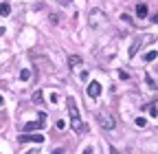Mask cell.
Listing matches in <instances>:
<instances>
[{"label": "cell", "mask_w": 158, "mask_h": 154, "mask_svg": "<svg viewBox=\"0 0 158 154\" xmlns=\"http://www.w3.org/2000/svg\"><path fill=\"white\" fill-rule=\"evenodd\" d=\"M68 112H70V123H72V130L75 132H86V125L81 123V117H79V106L75 101V97H68Z\"/></svg>", "instance_id": "obj_1"}, {"label": "cell", "mask_w": 158, "mask_h": 154, "mask_svg": "<svg viewBox=\"0 0 158 154\" xmlns=\"http://www.w3.org/2000/svg\"><path fill=\"white\" fill-rule=\"evenodd\" d=\"M97 123H99V125H101L103 130H114V125H116V121H114L112 112H108L106 108H101V110H97Z\"/></svg>", "instance_id": "obj_2"}, {"label": "cell", "mask_w": 158, "mask_h": 154, "mask_svg": "<svg viewBox=\"0 0 158 154\" xmlns=\"http://www.w3.org/2000/svg\"><path fill=\"white\" fill-rule=\"evenodd\" d=\"M20 143H44V134H22Z\"/></svg>", "instance_id": "obj_3"}, {"label": "cell", "mask_w": 158, "mask_h": 154, "mask_svg": "<svg viewBox=\"0 0 158 154\" xmlns=\"http://www.w3.org/2000/svg\"><path fill=\"white\" fill-rule=\"evenodd\" d=\"M86 93H88V97L97 99V97L101 95V84H99V81H90V84H88V90H86Z\"/></svg>", "instance_id": "obj_4"}, {"label": "cell", "mask_w": 158, "mask_h": 154, "mask_svg": "<svg viewBox=\"0 0 158 154\" xmlns=\"http://www.w3.org/2000/svg\"><path fill=\"white\" fill-rule=\"evenodd\" d=\"M22 128H24V132H26V134H29V132L40 130V128H42V123H40V121H29V123H24Z\"/></svg>", "instance_id": "obj_5"}, {"label": "cell", "mask_w": 158, "mask_h": 154, "mask_svg": "<svg viewBox=\"0 0 158 154\" xmlns=\"http://www.w3.org/2000/svg\"><path fill=\"white\" fill-rule=\"evenodd\" d=\"M141 44H143V40H141V38H136V40H134V44H132V46H129L127 55H129V57H134V55H136V51L141 49Z\"/></svg>", "instance_id": "obj_6"}, {"label": "cell", "mask_w": 158, "mask_h": 154, "mask_svg": "<svg viewBox=\"0 0 158 154\" xmlns=\"http://www.w3.org/2000/svg\"><path fill=\"white\" fill-rule=\"evenodd\" d=\"M136 15L138 18H147V5L145 2H138L136 5Z\"/></svg>", "instance_id": "obj_7"}, {"label": "cell", "mask_w": 158, "mask_h": 154, "mask_svg": "<svg viewBox=\"0 0 158 154\" xmlns=\"http://www.w3.org/2000/svg\"><path fill=\"white\" fill-rule=\"evenodd\" d=\"M68 64H70V68L81 66V57H79V55H70V57H68Z\"/></svg>", "instance_id": "obj_8"}, {"label": "cell", "mask_w": 158, "mask_h": 154, "mask_svg": "<svg viewBox=\"0 0 158 154\" xmlns=\"http://www.w3.org/2000/svg\"><path fill=\"white\" fill-rule=\"evenodd\" d=\"M11 13V7H9V2H0V15H9Z\"/></svg>", "instance_id": "obj_9"}, {"label": "cell", "mask_w": 158, "mask_h": 154, "mask_svg": "<svg viewBox=\"0 0 158 154\" xmlns=\"http://www.w3.org/2000/svg\"><path fill=\"white\" fill-rule=\"evenodd\" d=\"M33 101H35V104L44 101V95H42V90H35V93H33Z\"/></svg>", "instance_id": "obj_10"}, {"label": "cell", "mask_w": 158, "mask_h": 154, "mask_svg": "<svg viewBox=\"0 0 158 154\" xmlns=\"http://www.w3.org/2000/svg\"><path fill=\"white\" fill-rule=\"evenodd\" d=\"M20 79H22V81H29V79H31V73H29L26 68H22V70H20Z\"/></svg>", "instance_id": "obj_11"}, {"label": "cell", "mask_w": 158, "mask_h": 154, "mask_svg": "<svg viewBox=\"0 0 158 154\" xmlns=\"http://www.w3.org/2000/svg\"><path fill=\"white\" fill-rule=\"evenodd\" d=\"M134 123H136V128H147V119H143V117H138Z\"/></svg>", "instance_id": "obj_12"}, {"label": "cell", "mask_w": 158, "mask_h": 154, "mask_svg": "<svg viewBox=\"0 0 158 154\" xmlns=\"http://www.w3.org/2000/svg\"><path fill=\"white\" fill-rule=\"evenodd\" d=\"M156 55H158L156 51H150V53H147V55H143V57H145L147 62H154V60H156Z\"/></svg>", "instance_id": "obj_13"}, {"label": "cell", "mask_w": 158, "mask_h": 154, "mask_svg": "<svg viewBox=\"0 0 158 154\" xmlns=\"http://www.w3.org/2000/svg\"><path fill=\"white\" fill-rule=\"evenodd\" d=\"M150 115H152V117H156V101H152V104H150Z\"/></svg>", "instance_id": "obj_14"}, {"label": "cell", "mask_w": 158, "mask_h": 154, "mask_svg": "<svg viewBox=\"0 0 158 154\" xmlns=\"http://www.w3.org/2000/svg\"><path fill=\"white\" fill-rule=\"evenodd\" d=\"M145 79H147V84H150V86H152V88H156V81H154V79H152V77H150V75H147V77H145Z\"/></svg>", "instance_id": "obj_15"}, {"label": "cell", "mask_w": 158, "mask_h": 154, "mask_svg": "<svg viewBox=\"0 0 158 154\" xmlns=\"http://www.w3.org/2000/svg\"><path fill=\"white\" fill-rule=\"evenodd\" d=\"M55 125H57V130H64V128H66V125H64V121H62V119H57V123H55Z\"/></svg>", "instance_id": "obj_16"}, {"label": "cell", "mask_w": 158, "mask_h": 154, "mask_svg": "<svg viewBox=\"0 0 158 154\" xmlns=\"http://www.w3.org/2000/svg\"><path fill=\"white\" fill-rule=\"evenodd\" d=\"M53 154H64V150H62V148H55V150H53Z\"/></svg>", "instance_id": "obj_17"}, {"label": "cell", "mask_w": 158, "mask_h": 154, "mask_svg": "<svg viewBox=\"0 0 158 154\" xmlns=\"http://www.w3.org/2000/svg\"><path fill=\"white\" fill-rule=\"evenodd\" d=\"M110 154H119V150L116 148H110Z\"/></svg>", "instance_id": "obj_18"}, {"label": "cell", "mask_w": 158, "mask_h": 154, "mask_svg": "<svg viewBox=\"0 0 158 154\" xmlns=\"http://www.w3.org/2000/svg\"><path fill=\"white\" fill-rule=\"evenodd\" d=\"M26 154H40V150H29Z\"/></svg>", "instance_id": "obj_19"}, {"label": "cell", "mask_w": 158, "mask_h": 154, "mask_svg": "<svg viewBox=\"0 0 158 154\" xmlns=\"http://www.w3.org/2000/svg\"><path fill=\"white\" fill-rule=\"evenodd\" d=\"M83 154H92V148H86V150H83Z\"/></svg>", "instance_id": "obj_20"}, {"label": "cell", "mask_w": 158, "mask_h": 154, "mask_svg": "<svg viewBox=\"0 0 158 154\" xmlns=\"http://www.w3.org/2000/svg\"><path fill=\"white\" fill-rule=\"evenodd\" d=\"M2 104H5V97H0V106H2Z\"/></svg>", "instance_id": "obj_21"}]
</instances>
